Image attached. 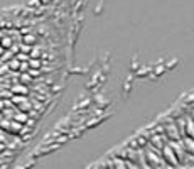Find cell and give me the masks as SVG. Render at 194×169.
<instances>
[{"label":"cell","instance_id":"obj_1","mask_svg":"<svg viewBox=\"0 0 194 169\" xmlns=\"http://www.w3.org/2000/svg\"><path fill=\"white\" fill-rule=\"evenodd\" d=\"M160 151H162V154L166 156V161H169L171 164H174V166H176V164L179 162V159L176 157V152H174V149H172L171 146H162V149H160Z\"/></svg>","mask_w":194,"mask_h":169},{"label":"cell","instance_id":"obj_2","mask_svg":"<svg viewBox=\"0 0 194 169\" xmlns=\"http://www.w3.org/2000/svg\"><path fill=\"white\" fill-rule=\"evenodd\" d=\"M166 130H167V137L169 139H172V141H179L181 139V134H179V129H177L176 122L166 123Z\"/></svg>","mask_w":194,"mask_h":169}]
</instances>
